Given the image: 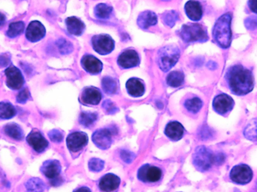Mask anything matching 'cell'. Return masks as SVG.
I'll return each mask as SVG.
<instances>
[{
  "mask_svg": "<svg viewBox=\"0 0 257 192\" xmlns=\"http://www.w3.org/2000/svg\"><path fill=\"white\" fill-rule=\"evenodd\" d=\"M226 82L232 93L242 96L251 93L254 88L252 72L242 65H235L227 69Z\"/></svg>",
  "mask_w": 257,
  "mask_h": 192,
  "instance_id": "1",
  "label": "cell"
},
{
  "mask_svg": "<svg viewBox=\"0 0 257 192\" xmlns=\"http://www.w3.org/2000/svg\"><path fill=\"white\" fill-rule=\"evenodd\" d=\"M231 14L227 13L218 19L213 29L214 41L223 49H227L231 44Z\"/></svg>",
  "mask_w": 257,
  "mask_h": 192,
  "instance_id": "2",
  "label": "cell"
},
{
  "mask_svg": "<svg viewBox=\"0 0 257 192\" xmlns=\"http://www.w3.org/2000/svg\"><path fill=\"white\" fill-rule=\"evenodd\" d=\"M223 155H214L212 151L205 147H199L193 154V165L199 171H207L214 164L222 163Z\"/></svg>",
  "mask_w": 257,
  "mask_h": 192,
  "instance_id": "3",
  "label": "cell"
},
{
  "mask_svg": "<svg viewBox=\"0 0 257 192\" xmlns=\"http://www.w3.org/2000/svg\"><path fill=\"white\" fill-rule=\"evenodd\" d=\"M180 36L186 43L205 42L208 39L206 29L198 23L184 25L180 31Z\"/></svg>",
  "mask_w": 257,
  "mask_h": 192,
  "instance_id": "4",
  "label": "cell"
},
{
  "mask_svg": "<svg viewBox=\"0 0 257 192\" xmlns=\"http://www.w3.org/2000/svg\"><path fill=\"white\" fill-rule=\"evenodd\" d=\"M180 51L175 45L162 47L158 53V65L162 72H168L179 60Z\"/></svg>",
  "mask_w": 257,
  "mask_h": 192,
  "instance_id": "5",
  "label": "cell"
},
{
  "mask_svg": "<svg viewBox=\"0 0 257 192\" xmlns=\"http://www.w3.org/2000/svg\"><path fill=\"white\" fill-rule=\"evenodd\" d=\"M230 179L233 183L239 185H246L251 183L254 174L252 170L246 165L235 166L230 172Z\"/></svg>",
  "mask_w": 257,
  "mask_h": 192,
  "instance_id": "6",
  "label": "cell"
},
{
  "mask_svg": "<svg viewBox=\"0 0 257 192\" xmlns=\"http://www.w3.org/2000/svg\"><path fill=\"white\" fill-rule=\"evenodd\" d=\"M92 45L96 52L101 55H107L113 51L115 41L109 35H95L92 38Z\"/></svg>",
  "mask_w": 257,
  "mask_h": 192,
  "instance_id": "7",
  "label": "cell"
},
{
  "mask_svg": "<svg viewBox=\"0 0 257 192\" xmlns=\"http://www.w3.org/2000/svg\"><path fill=\"white\" fill-rule=\"evenodd\" d=\"M235 101L231 96L227 94L218 95L213 101V108L214 111L220 115H225L230 113L234 108Z\"/></svg>",
  "mask_w": 257,
  "mask_h": 192,
  "instance_id": "8",
  "label": "cell"
},
{
  "mask_svg": "<svg viewBox=\"0 0 257 192\" xmlns=\"http://www.w3.org/2000/svg\"><path fill=\"white\" fill-rule=\"evenodd\" d=\"M41 171L47 178L51 180L53 186L59 185L57 182L59 181L60 174L61 173V165L58 161H47L41 166Z\"/></svg>",
  "mask_w": 257,
  "mask_h": 192,
  "instance_id": "9",
  "label": "cell"
},
{
  "mask_svg": "<svg viewBox=\"0 0 257 192\" xmlns=\"http://www.w3.org/2000/svg\"><path fill=\"white\" fill-rule=\"evenodd\" d=\"M162 177V171L157 167L144 165L138 170V177L144 183H156Z\"/></svg>",
  "mask_w": 257,
  "mask_h": 192,
  "instance_id": "10",
  "label": "cell"
},
{
  "mask_svg": "<svg viewBox=\"0 0 257 192\" xmlns=\"http://www.w3.org/2000/svg\"><path fill=\"white\" fill-rule=\"evenodd\" d=\"M88 142V137L87 134L80 131L72 133L66 139L68 148L73 153H77L82 150L87 145Z\"/></svg>",
  "mask_w": 257,
  "mask_h": 192,
  "instance_id": "11",
  "label": "cell"
},
{
  "mask_svg": "<svg viewBox=\"0 0 257 192\" xmlns=\"http://www.w3.org/2000/svg\"><path fill=\"white\" fill-rule=\"evenodd\" d=\"M28 144L37 153L45 151L48 147V141L38 130L34 129L29 133L26 138Z\"/></svg>",
  "mask_w": 257,
  "mask_h": 192,
  "instance_id": "12",
  "label": "cell"
},
{
  "mask_svg": "<svg viewBox=\"0 0 257 192\" xmlns=\"http://www.w3.org/2000/svg\"><path fill=\"white\" fill-rule=\"evenodd\" d=\"M6 75V85L11 90H20L24 84L21 72L15 66L8 68L5 72Z\"/></svg>",
  "mask_w": 257,
  "mask_h": 192,
  "instance_id": "13",
  "label": "cell"
},
{
  "mask_svg": "<svg viewBox=\"0 0 257 192\" xmlns=\"http://www.w3.org/2000/svg\"><path fill=\"white\" fill-rule=\"evenodd\" d=\"M92 139L97 147L101 150H107L112 144V131L107 128L97 130L93 134Z\"/></svg>",
  "mask_w": 257,
  "mask_h": 192,
  "instance_id": "14",
  "label": "cell"
},
{
  "mask_svg": "<svg viewBox=\"0 0 257 192\" xmlns=\"http://www.w3.org/2000/svg\"><path fill=\"white\" fill-rule=\"evenodd\" d=\"M139 57L134 50H127L118 57V63L123 69H131L139 64Z\"/></svg>",
  "mask_w": 257,
  "mask_h": 192,
  "instance_id": "15",
  "label": "cell"
},
{
  "mask_svg": "<svg viewBox=\"0 0 257 192\" xmlns=\"http://www.w3.org/2000/svg\"><path fill=\"white\" fill-rule=\"evenodd\" d=\"M46 30L39 21H32L26 29V38L31 42H37L45 37Z\"/></svg>",
  "mask_w": 257,
  "mask_h": 192,
  "instance_id": "16",
  "label": "cell"
},
{
  "mask_svg": "<svg viewBox=\"0 0 257 192\" xmlns=\"http://www.w3.org/2000/svg\"><path fill=\"white\" fill-rule=\"evenodd\" d=\"M81 66L88 73L97 75L103 70V63L94 56L85 55L81 60Z\"/></svg>",
  "mask_w": 257,
  "mask_h": 192,
  "instance_id": "17",
  "label": "cell"
},
{
  "mask_svg": "<svg viewBox=\"0 0 257 192\" xmlns=\"http://www.w3.org/2000/svg\"><path fill=\"white\" fill-rule=\"evenodd\" d=\"M120 184L121 180L119 177L112 174H108L100 180L99 186L102 192H112L118 189Z\"/></svg>",
  "mask_w": 257,
  "mask_h": 192,
  "instance_id": "18",
  "label": "cell"
},
{
  "mask_svg": "<svg viewBox=\"0 0 257 192\" xmlns=\"http://www.w3.org/2000/svg\"><path fill=\"white\" fill-rule=\"evenodd\" d=\"M102 99V94L100 90L95 87H88L83 91L81 101L84 104L97 105Z\"/></svg>",
  "mask_w": 257,
  "mask_h": 192,
  "instance_id": "19",
  "label": "cell"
},
{
  "mask_svg": "<svg viewBox=\"0 0 257 192\" xmlns=\"http://www.w3.org/2000/svg\"><path fill=\"white\" fill-rule=\"evenodd\" d=\"M185 11L187 17L193 21H199L203 15L202 5L196 0H190L186 3Z\"/></svg>",
  "mask_w": 257,
  "mask_h": 192,
  "instance_id": "20",
  "label": "cell"
},
{
  "mask_svg": "<svg viewBox=\"0 0 257 192\" xmlns=\"http://www.w3.org/2000/svg\"><path fill=\"white\" fill-rule=\"evenodd\" d=\"M165 134L168 138L172 140H179L184 134L183 125L178 122H171L166 125Z\"/></svg>",
  "mask_w": 257,
  "mask_h": 192,
  "instance_id": "21",
  "label": "cell"
},
{
  "mask_svg": "<svg viewBox=\"0 0 257 192\" xmlns=\"http://www.w3.org/2000/svg\"><path fill=\"white\" fill-rule=\"evenodd\" d=\"M127 91L133 97H141L144 95L145 89L142 81L137 78H131L127 83Z\"/></svg>",
  "mask_w": 257,
  "mask_h": 192,
  "instance_id": "22",
  "label": "cell"
},
{
  "mask_svg": "<svg viewBox=\"0 0 257 192\" xmlns=\"http://www.w3.org/2000/svg\"><path fill=\"white\" fill-rule=\"evenodd\" d=\"M66 23L68 32L72 35L79 36V35H82L85 29L84 23L75 17H68L66 20Z\"/></svg>",
  "mask_w": 257,
  "mask_h": 192,
  "instance_id": "23",
  "label": "cell"
},
{
  "mask_svg": "<svg viewBox=\"0 0 257 192\" xmlns=\"http://www.w3.org/2000/svg\"><path fill=\"white\" fill-rule=\"evenodd\" d=\"M138 24L143 29H148L150 26H155L157 23V17L155 13L147 11L141 13L138 16Z\"/></svg>",
  "mask_w": 257,
  "mask_h": 192,
  "instance_id": "24",
  "label": "cell"
},
{
  "mask_svg": "<svg viewBox=\"0 0 257 192\" xmlns=\"http://www.w3.org/2000/svg\"><path fill=\"white\" fill-rule=\"evenodd\" d=\"M4 131L8 137L17 140V141L23 140L24 137V133H23V130L16 123H10L5 125Z\"/></svg>",
  "mask_w": 257,
  "mask_h": 192,
  "instance_id": "25",
  "label": "cell"
},
{
  "mask_svg": "<svg viewBox=\"0 0 257 192\" xmlns=\"http://www.w3.org/2000/svg\"><path fill=\"white\" fill-rule=\"evenodd\" d=\"M16 114V109L11 103L0 102V119H9Z\"/></svg>",
  "mask_w": 257,
  "mask_h": 192,
  "instance_id": "26",
  "label": "cell"
},
{
  "mask_svg": "<svg viewBox=\"0 0 257 192\" xmlns=\"http://www.w3.org/2000/svg\"><path fill=\"white\" fill-rule=\"evenodd\" d=\"M26 189L27 192H43L45 185L40 179L32 178L26 182Z\"/></svg>",
  "mask_w": 257,
  "mask_h": 192,
  "instance_id": "27",
  "label": "cell"
},
{
  "mask_svg": "<svg viewBox=\"0 0 257 192\" xmlns=\"http://www.w3.org/2000/svg\"><path fill=\"white\" fill-rule=\"evenodd\" d=\"M184 75L181 72H172L167 77V84L171 87H178L182 85Z\"/></svg>",
  "mask_w": 257,
  "mask_h": 192,
  "instance_id": "28",
  "label": "cell"
},
{
  "mask_svg": "<svg viewBox=\"0 0 257 192\" xmlns=\"http://www.w3.org/2000/svg\"><path fill=\"white\" fill-rule=\"evenodd\" d=\"M103 90L107 94L112 95L117 93L118 90V83L116 80L110 77H106L102 81Z\"/></svg>",
  "mask_w": 257,
  "mask_h": 192,
  "instance_id": "29",
  "label": "cell"
},
{
  "mask_svg": "<svg viewBox=\"0 0 257 192\" xmlns=\"http://www.w3.org/2000/svg\"><path fill=\"white\" fill-rule=\"evenodd\" d=\"M112 12V8L107 4H99L96 6L94 13L96 17L99 19H108L111 16Z\"/></svg>",
  "mask_w": 257,
  "mask_h": 192,
  "instance_id": "30",
  "label": "cell"
},
{
  "mask_svg": "<svg viewBox=\"0 0 257 192\" xmlns=\"http://www.w3.org/2000/svg\"><path fill=\"white\" fill-rule=\"evenodd\" d=\"M97 113H90V112H83L79 117V122L84 127H90L97 120Z\"/></svg>",
  "mask_w": 257,
  "mask_h": 192,
  "instance_id": "31",
  "label": "cell"
},
{
  "mask_svg": "<svg viewBox=\"0 0 257 192\" xmlns=\"http://www.w3.org/2000/svg\"><path fill=\"white\" fill-rule=\"evenodd\" d=\"M186 108L187 110L192 113H197L203 105L202 100L198 97H194V98H190V99L186 101L185 104Z\"/></svg>",
  "mask_w": 257,
  "mask_h": 192,
  "instance_id": "32",
  "label": "cell"
},
{
  "mask_svg": "<svg viewBox=\"0 0 257 192\" xmlns=\"http://www.w3.org/2000/svg\"><path fill=\"white\" fill-rule=\"evenodd\" d=\"M24 23L22 21L11 23L7 31V35L10 38H15L20 35L24 30Z\"/></svg>",
  "mask_w": 257,
  "mask_h": 192,
  "instance_id": "33",
  "label": "cell"
},
{
  "mask_svg": "<svg viewBox=\"0 0 257 192\" xmlns=\"http://www.w3.org/2000/svg\"><path fill=\"white\" fill-rule=\"evenodd\" d=\"M245 137L248 140H257V119H253L245 129Z\"/></svg>",
  "mask_w": 257,
  "mask_h": 192,
  "instance_id": "34",
  "label": "cell"
},
{
  "mask_svg": "<svg viewBox=\"0 0 257 192\" xmlns=\"http://www.w3.org/2000/svg\"><path fill=\"white\" fill-rule=\"evenodd\" d=\"M178 20V14L176 11H168L164 14L163 21L167 26L172 27L175 26V23Z\"/></svg>",
  "mask_w": 257,
  "mask_h": 192,
  "instance_id": "35",
  "label": "cell"
},
{
  "mask_svg": "<svg viewBox=\"0 0 257 192\" xmlns=\"http://www.w3.org/2000/svg\"><path fill=\"white\" fill-rule=\"evenodd\" d=\"M57 47L62 54H69L73 50L72 44L65 39H60L57 42Z\"/></svg>",
  "mask_w": 257,
  "mask_h": 192,
  "instance_id": "36",
  "label": "cell"
},
{
  "mask_svg": "<svg viewBox=\"0 0 257 192\" xmlns=\"http://www.w3.org/2000/svg\"><path fill=\"white\" fill-rule=\"evenodd\" d=\"M88 166L91 171L100 172L104 168L105 162L100 159H92L90 161Z\"/></svg>",
  "mask_w": 257,
  "mask_h": 192,
  "instance_id": "37",
  "label": "cell"
},
{
  "mask_svg": "<svg viewBox=\"0 0 257 192\" xmlns=\"http://www.w3.org/2000/svg\"><path fill=\"white\" fill-rule=\"evenodd\" d=\"M121 159L127 164L132 163L135 158V154L132 152L128 151V150H122L121 153Z\"/></svg>",
  "mask_w": 257,
  "mask_h": 192,
  "instance_id": "38",
  "label": "cell"
},
{
  "mask_svg": "<svg viewBox=\"0 0 257 192\" xmlns=\"http://www.w3.org/2000/svg\"><path fill=\"white\" fill-rule=\"evenodd\" d=\"M48 136H49L50 139L55 143H60L63 139V134L57 129L50 131Z\"/></svg>",
  "mask_w": 257,
  "mask_h": 192,
  "instance_id": "39",
  "label": "cell"
},
{
  "mask_svg": "<svg viewBox=\"0 0 257 192\" xmlns=\"http://www.w3.org/2000/svg\"><path fill=\"white\" fill-rule=\"evenodd\" d=\"M29 96H30V93H29V90L27 89H24L17 95V101L20 104H23L29 99Z\"/></svg>",
  "mask_w": 257,
  "mask_h": 192,
  "instance_id": "40",
  "label": "cell"
},
{
  "mask_svg": "<svg viewBox=\"0 0 257 192\" xmlns=\"http://www.w3.org/2000/svg\"><path fill=\"white\" fill-rule=\"evenodd\" d=\"M245 26L247 29L251 31L257 30V17H248L245 20Z\"/></svg>",
  "mask_w": 257,
  "mask_h": 192,
  "instance_id": "41",
  "label": "cell"
},
{
  "mask_svg": "<svg viewBox=\"0 0 257 192\" xmlns=\"http://www.w3.org/2000/svg\"><path fill=\"white\" fill-rule=\"evenodd\" d=\"M103 107L109 114H113V113H116L117 110H118L116 106L113 104V102L109 101V100H106V101H104Z\"/></svg>",
  "mask_w": 257,
  "mask_h": 192,
  "instance_id": "42",
  "label": "cell"
},
{
  "mask_svg": "<svg viewBox=\"0 0 257 192\" xmlns=\"http://www.w3.org/2000/svg\"><path fill=\"white\" fill-rule=\"evenodd\" d=\"M248 7L252 12L257 14V0H249Z\"/></svg>",
  "mask_w": 257,
  "mask_h": 192,
  "instance_id": "43",
  "label": "cell"
},
{
  "mask_svg": "<svg viewBox=\"0 0 257 192\" xmlns=\"http://www.w3.org/2000/svg\"><path fill=\"white\" fill-rule=\"evenodd\" d=\"M9 63V58L6 55H0V68L5 67Z\"/></svg>",
  "mask_w": 257,
  "mask_h": 192,
  "instance_id": "44",
  "label": "cell"
},
{
  "mask_svg": "<svg viewBox=\"0 0 257 192\" xmlns=\"http://www.w3.org/2000/svg\"><path fill=\"white\" fill-rule=\"evenodd\" d=\"M74 192H91V189L88 187H81L79 188V189H77L76 191H75Z\"/></svg>",
  "mask_w": 257,
  "mask_h": 192,
  "instance_id": "45",
  "label": "cell"
},
{
  "mask_svg": "<svg viewBox=\"0 0 257 192\" xmlns=\"http://www.w3.org/2000/svg\"><path fill=\"white\" fill-rule=\"evenodd\" d=\"M5 16L2 13H0V26H2L5 23Z\"/></svg>",
  "mask_w": 257,
  "mask_h": 192,
  "instance_id": "46",
  "label": "cell"
},
{
  "mask_svg": "<svg viewBox=\"0 0 257 192\" xmlns=\"http://www.w3.org/2000/svg\"><path fill=\"white\" fill-rule=\"evenodd\" d=\"M163 1H168V0H163Z\"/></svg>",
  "mask_w": 257,
  "mask_h": 192,
  "instance_id": "47",
  "label": "cell"
}]
</instances>
